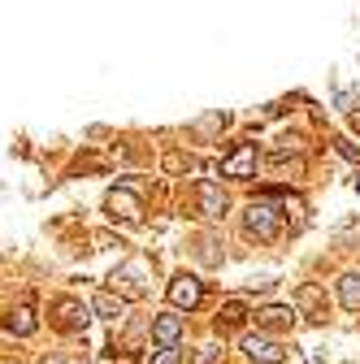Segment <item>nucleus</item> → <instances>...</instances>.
<instances>
[{
    "instance_id": "18",
    "label": "nucleus",
    "mask_w": 360,
    "mask_h": 364,
    "mask_svg": "<svg viewBox=\"0 0 360 364\" xmlns=\"http://www.w3.org/2000/svg\"><path fill=\"white\" fill-rule=\"evenodd\" d=\"M339 152H343V156H347V161H360V152H356V148H351V144H347V139H339Z\"/></svg>"
},
{
    "instance_id": "3",
    "label": "nucleus",
    "mask_w": 360,
    "mask_h": 364,
    "mask_svg": "<svg viewBox=\"0 0 360 364\" xmlns=\"http://www.w3.org/2000/svg\"><path fill=\"white\" fill-rule=\"evenodd\" d=\"M105 208H109V217H113V221H139V217H144L139 196L126 191V187H113V191L105 196Z\"/></svg>"
},
{
    "instance_id": "1",
    "label": "nucleus",
    "mask_w": 360,
    "mask_h": 364,
    "mask_svg": "<svg viewBox=\"0 0 360 364\" xmlns=\"http://www.w3.org/2000/svg\"><path fill=\"white\" fill-rule=\"evenodd\" d=\"M243 230H248L252 239H278V213L269 208L265 200H256V204L243 213Z\"/></svg>"
},
{
    "instance_id": "17",
    "label": "nucleus",
    "mask_w": 360,
    "mask_h": 364,
    "mask_svg": "<svg viewBox=\"0 0 360 364\" xmlns=\"http://www.w3.org/2000/svg\"><path fill=\"white\" fill-rule=\"evenodd\" d=\"M196 364H217V347H200V355H196Z\"/></svg>"
},
{
    "instance_id": "13",
    "label": "nucleus",
    "mask_w": 360,
    "mask_h": 364,
    "mask_svg": "<svg viewBox=\"0 0 360 364\" xmlns=\"http://www.w3.org/2000/svg\"><path fill=\"white\" fill-rule=\"evenodd\" d=\"M243 316H248V308H243L239 299H231V304H221L217 326H221V330H235V326H243Z\"/></svg>"
},
{
    "instance_id": "15",
    "label": "nucleus",
    "mask_w": 360,
    "mask_h": 364,
    "mask_svg": "<svg viewBox=\"0 0 360 364\" xmlns=\"http://www.w3.org/2000/svg\"><path fill=\"white\" fill-rule=\"evenodd\" d=\"M39 364H87V355L83 351H61V355H43Z\"/></svg>"
},
{
    "instance_id": "9",
    "label": "nucleus",
    "mask_w": 360,
    "mask_h": 364,
    "mask_svg": "<svg viewBox=\"0 0 360 364\" xmlns=\"http://www.w3.org/2000/svg\"><path fill=\"white\" fill-rule=\"evenodd\" d=\"M256 321L269 326V330H291V326H295V308H287V304H269V308L256 312Z\"/></svg>"
},
{
    "instance_id": "6",
    "label": "nucleus",
    "mask_w": 360,
    "mask_h": 364,
    "mask_svg": "<svg viewBox=\"0 0 360 364\" xmlns=\"http://www.w3.org/2000/svg\"><path fill=\"white\" fill-rule=\"evenodd\" d=\"M152 338L161 347H174L178 338H183V316H178V312H161L157 321H152Z\"/></svg>"
},
{
    "instance_id": "19",
    "label": "nucleus",
    "mask_w": 360,
    "mask_h": 364,
    "mask_svg": "<svg viewBox=\"0 0 360 364\" xmlns=\"http://www.w3.org/2000/svg\"><path fill=\"white\" fill-rule=\"evenodd\" d=\"M356 191H360V178H356Z\"/></svg>"
},
{
    "instance_id": "12",
    "label": "nucleus",
    "mask_w": 360,
    "mask_h": 364,
    "mask_svg": "<svg viewBox=\"0 0 360 364\" xmlns=\"http://www.w3.org/2000/svg\"><path fill=\"white\" fill-rule=\"evenodd\" d=\"M96 312H100V316H109V321H117V316L126 312V299H122V295H113V291H100V295H96Z\"/></svg>"
},
{
    "instance_id": "8",
    "label": "nucleus",
    "mask_w": 360,
    "mask_h": 364,
    "mask_svg": "<svg viewBox=\"0 0 360 364\" xmlns=\"http://www.w3.org/2000/svg\"><path fill=\"white\" fill-rule=\"evenodd\" d=\"M35 308L31 304H18V308H9V316H5V330L9 334H18V338H26V334H35Z\"/></svg>"
},
{
    "instance_id": "2",
    "label": "nucleus",
    "mask_w": 360,
    "mask_h": 364,
    "mask_svg": "<svg viewBox=\"0 0 360 364\" xmlns=\"http://www.w3.org/2000/svg\"><path fill=\"white\" fill-rule=\"evenodd\" d=\"M204 299V282L196 278V273H174V282H169V304L174 308H196Z\"/></svg>"
},
{
    "instance_id": "10",
    "label": "nucleus",
    "mask_w": 360,
    "mask_h": 364,
    "mask_svg": "<svg viewBox=\"0 0 360 364\" xmlns=\"http://www.w3.org/2000/svg\"><path fill=\"white\" fill-rule=\"evenodd\" d=\"M339 299H343L347 312H360V269H351V273L339 278Z\"/></svg>"
},
{
    "instance_id": "14",
    "label": "nucleus",
    "mask_w": 360,
    "mask_h": 364,
    "mask_svg": "<svg viewBox=\"0 0 360 364\" xmlns=\"http://www.w3.org/2000/svg\"><path fill=\"white\" fill-rule=\"evenodd\" d=\"M139 278H144V264H126L122 273H113V282H130V295H139V291H144Z\"/></svg>"
},
{
    "instance_id": "7",
    "label": "nucleus",
    "mask_w": 360,
    "mask_h": 364,
    "mask_svg": "<svg viewBox=\"0 0 360 364\" xmlns=\"http://www.w3.org/2000/svg\"><path fill=\"white\" fill-rule=\"evenodd\" d=\"M196 196H200V217H221L226 213V196H221L217 182H200Z\"/></svg>"
},
{
    "instance_id": "4",
    "label": "nucleus",
    "mask_w": 360,
    "mask_h": 364,
    "mask_svg": "<svg viewBox=\"0 0 360 364\" xmlns=\"http://www.w3.org/2000/svg\"><path fill=\"white\" fill-rule=\"evenodd\" d=\"M53 316L61 330H87V321H92V308H87L83 299H57L53 304Z\"/></svg>"
},
{
    "instance_id": "16",
    "label": "nucleus",
    "mask_w": 360,
    "mask_h": 364,
    "mask_svg": "<svg viewBox=\"0 0 360 364\" xmlns=\"http://www.w3.org/2000/svg\"><path fill=\"white\" fill-rule=\"evenodd\" d=\"M152 364H183V355L174 347H161V351H152Z\"/></svg>"
},
{
    "instance_id": "11",
    "label": "nucleus",
    "mask_w": 360,
    "mask_h": 364,
    "mask_svg": "<svg viewBox=\"0 0 360 364\" xmlns=\"http://www.w3.org/2000/svg\"><path fill=\"white\" fill-rule=\"evenodd\" d=\"M252 169H256V152L252 148H239L226 165H221V173H226V178H252Z\"/></svg>"
},
{
    "instance_id": "5",
    "label": "nucleus",
    "mask_w": 360,
    "mask_h": 364,
    "mask_svg": "<svg viewBox=\"0 0 360 364\" xmlns=\"http://www.w3.org/2000/svg\"><path fill=\"white\" fill-rule=\"evenodd\" d=\"M243 351H248L252 364H278L282 360V347L274 338H265V334H248L243 338Z\"/></svg>"
}]
</instances>
